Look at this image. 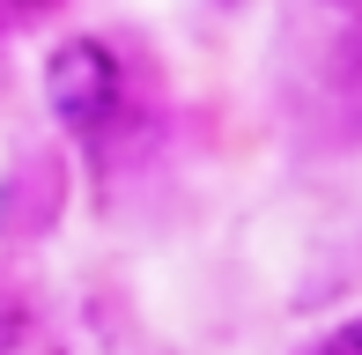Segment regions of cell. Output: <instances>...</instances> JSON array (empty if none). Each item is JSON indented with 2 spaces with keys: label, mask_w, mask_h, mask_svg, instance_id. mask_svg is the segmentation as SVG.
<instances>
[{
  "label": "cell",
  "mask_w": 362,
  "mask_h": 355,
  "mask_svg": "<svg viewBox=\"0 0 362 355\" xmlns=\"http://www.w3.org/2000/svg\"><path fill=\"white\" fill-rule=\"evenodd\" d=\"M37 89H45V111L59 119V134H74V141H104L126 119V59L96 30H67L45 52Z\"/></svg>",
  "instance_id": "obj_1"
},
{
  "label": "cell",
  "mask_w": 362,
  "mask_h": 355,
  "mask_svg": "<svg viewBox=\"0 0 362 355\" xmlns=\"http://www.w3.org/2000/svg\"><path fill=\"white\" fill-rule=\"evenodd\" d=\"M59 207H67V156L45 141H23L0 178V237H45Z\"/></svg>",
  "instance_id": "obj_3"
},
{
  "label": "cell",
  "mask_w": 362,
  "mask_h": 355,
  "mask_svg": "<svg viewBox=\"0 0 362 355\" xmlns=\"http://www.w3.org/2000/svg\"><path fill=\"white\" fill-rule=\"evenodd\" d=\"M310 355H362V318H348L340 333H325V341L310 348Z\"/></svg>",
  "instance_id": "obj_4"
},
{
  "label": "cell",
  "mask_w": 362,
  "mask_h": 355,
  "mask_svg": "<svg viewBox=\"0 0 362 355\" xmlns=\"http://www.w3.org/2000/svg\"><path fill=\"white\" fill-rule=\"evenodd\" d=\"M15 341H23V318H15V311H0V355H8Z\"/></svg>",
  "instance_id": "obj_5"
},
{
  "label": "cell",
  "mask_w": 362,
  "mask_h": 355,
  "mask_svg": "<svg viewBox=\"0 0 362 355\" xmlns=\"http://www.w3.org/2000/svg\"><path fill=\"white\" fill-rule=\"evenodd\" d=\"M288 59L318 74V89H355L362 82V0H296Z\"/></svg>",
  "instance_id": "obj_2"
},
{
  "label": "cell",
  "mask_w": 362,
  "mask_h": 355,
  "mask_svg": "<svg viewBox=\"0 0 362 355\" xmlns=\"http://www.w3.org/2000/svg\"><path fill=\"white\" fill-rule=\"evenodd\" d=\"M15 8H45V0H15Z\"/></svg>",
  "instance_id": "obj_6"
}]
</instances>
